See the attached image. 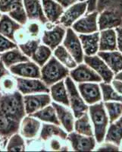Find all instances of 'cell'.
Segmentation results:
<instances>
[{
  "mask_svg": "<svg viewBox=\"0 0 122 152\" xmlns=\"http://www.w3.org/2000/svg\"><path fill=\"white\" fill-rule=\"evenodd\" d=\"M0 110L15 120L21 122L26 116L23 94L18 91L2 94L0 97Z\"/></svg>",
  "mask_w": 122,
  "mask_h": 152,
  "instance_id": "1",
  "label": "cell"
},
{
  "mask_svg": "<svg viewBox=\"0 0 122 152\" xmlns=\"http://www.w3.org/2000/svg\"><path fill=\"white\" fill-rule=\"evenodd\" d=\"M88 114L93 126V134L96 141L101 144L104 141L108 124V118L103 103L100 101L89 105Z\"/></svg>",
  "mask_w": 122,
  "mask_h": 152,
  "instance_id": "2",
  "label": "cell"
},
{
  "mask_svg": "<svg viewBox=\"0 0 122 152\" xmlns=\"http://www.w3.org/2000/svg\"><path fill=\"white\" fill-rule=\"evenodd\" d=\"M69 72L70 70L52 55L40 68V79L49 88L53 84L65 79L69 75Z\"/></svg>",
  "mask_w": 122,
  "mask_h": 152,
  "instance_id": "3",
  "label": "cell"
},
{
  "mask_svg": "<svg viewBox=\"0 0 122 152\" xmlns=\"http://www.w3.org/2000/svg\"><path fill=\"white\" fill-rule=\"evenodd\" d=\"M67 28L59 23L52 24L47 22L44 24L40 40L44 45L49 47L53 51L62 43Z\"/></svg>",
  "mask_w": 122,
  "mask_h": 152,
  "instance_id": "4",
  "label": "cell"
},
{
  "mask_svg": "<svg viewBox=\"0 0 122 152\" xmlns=\"http://www.w3.org/2000/svg\"><path fill=\"white\" fill-rule=\"evenodd\" d=\"M64 81L67 88L69 107L72 110L75 118L80 117L83 114L87 112L89 106L86 104L83 97H81L77 84L70 78V76L68 75L66 77Z\"/></svg>",
  "mask_w": 122,
  "mask_h": 152,
  "instance_id": "5",
  "label": "cell"
},
{
  "mask_svg": "<svg viewBox=\"0 0 122 152\" xmlns=\"http://www.w3.org/2000/svg\"><path fill=\"white\" fill-rule=\"evenodd\" d=\"M0 12L24 25L28 21L22 0H0Z\"/></svg>",
  "mask_w": 122,
  "mask_h": 152,
  "instance_id": "6",
  "label": "cell"
},
{
  "mask_svg": "<svg viewBox=\"0 0 122 152\" xmlns=\"http://www.w3.org/2000/svg\"><path fill=\"white\" fill-rule=\"evenodd\" d=\"M62 44L70 53L78 64L84 62V53L79 36L71 28H68L66 30L65 36Z\"/></svg>",
  "mask_w": 122,
  "mask_h": 152,
  "instance_id": "7",
  "label": "cell"
},
{
  "mask_svg": "<svg viewBox=\"0 0 122 152\" xmlns=\"http://www.w3.org/2000/svg\"><path fill=\"white\" fill-rule=\"evenodd\" d=\"M87 10V2L86 1L78 2L64 10L63 14L59 19V23L65 28H71L74 22L78 21L80 18L84 15Z\"/></svg>",
  "mask_w": 122,
  "mask_h": 152,
  "instance_id": "8",
  "label": "cell"
},
{
  "mask_svg": "<svg viewBox=\"0 0 122 152\" xmlns=\"http://www.w3.org/2000/svg\"><path fill=\"white\" fill-rule=\"evenodd\" d=\"M69 76L76 84L102 81L101 77L85 62L78 64L75 68L70 69Z\"/></svg>",
  "mask_w": 122,
  "mask_h": 152,
  "instance_id": "9",
  "label": "cell"
},
{
  "mask_svg": "<svg viewBox=\"0 0 122 152\" xmlns=\"http://www.w3.org/2000/svg\"><path fill=\"white\" fill-rule=\"evenodd\" d=\"M17 90L23 95L37 93H49V88L40 78H25L16 77Z\"/></svg>",
  "mask_w": 122,
  "mask_h": 152,
  "instance_id": "10",
  "label": "cell"
},
{
  "mask_svg": "<svg viewBox=\"0 0 122 152\" xmlns=\"http://www.w3.org/2000/svg\"><path fill=\"white\" fill-rule=\"evenodd\" d=\"M23 97L27 115H32L52 103V99L49 93L32 94L23 95Z\"/></svg>",
  "mask_w": 122,
  "mask_h": 152,
  "instance_id": "11",
  "label": "cell"
},
{
  "mask_svg": "<svg viewBox=\"0 0 122 152\" xmlns=\"http://www.w3.org/2000/svg\"><path fill=\"white\" fill-rule=\"evenodd\" d=\"M98 15L99 13L96 11L86 13L85 15H83L73 24L71 28L78 34H86L97 32L99 31L97 23Z\"/></svg>",
  "mask_w": 122,
  "mask_h": 152,
  "instance_id": "12",
  "label": "cell"
},
{
  "mask_svg": "<svg viewBox=\"0 0 122 152\" xmlns=\"http://www.w3.org/2000/svg\"><path fill=\"white\" fill-rule=\"evenodd\" d=\"M67 141L71 150L76 151H91L96 148V141L94 136L81 135L74 131L68 133Z\"/></svg>",
  "mask_w": 122,
  "mask_h": 152,
  "instance_id": "13",
  "label": "cell"
},
{
  "mask_svg": "<svg viewBox=\"0 0 122 152\" xmlns=\"http://www.w3.org/2000/svg\"><path fill=\"white\" fill-rule=\"evenodd\" d=\"M42 122L32 115H26L20 122L18 132L26 140L37 138L40 135Z\"/></svg>",
  "mask_w": 122,
  "mask_h": 152,
  "instance_id": "14",
  "label": "cell"
},
{
  "mask_svg": "<svg viewBox=\"0 0 122 152\" xmlns=\"http://www.w3.org/2000/svg\"><path fill=\"white\" fill-rule=\"evenodd\" d=\"M84 62L92 68L101 77L105 83H109L112 81L114 77V72L98 55H84Z\"/></svg>",
  "mask_w": 122,
  "mask_h": 152,
  "instance_id": "15",
  "label": "cell"
},
{
  "mask_svg": "<svg viewBox=\"0 0 122 152\" xmlns=\"http://www.w3.org/2000/svg\"><path fill=\"white\" fill-rule=\"evenodd\" d=\"M11 74L25 78H40V67L32 60L25 61L9 68Z\"/></svg>",
  "mask_w": 122,
  "mask_h": 152,
  "instance_id": "16",
  "label": "cell"
},
{
  "mask_svg": "<svg viewBox=\"0 0 122 152\" xmlns=\"http://www.w3.org/2000/svg\"><path fill=\"white\" fill-rule=\"evenodd\" d=\"M78 91L87 105L96 104L102 100V93L97 82H84L77 84Z\"/></svg>",
  "mask_w": 122,
  "mask_h": 152,
  "instance_id": "17",
  "label": "cell"
},
{
  "mask_svg": "<svg viewBox=\"0 0 122 152\" xmlns=\"http://www.w3.org/2000/svg\"><path fill=\"white\" fill-rule=\"evenodd\" d=\"M20 122L9 117L0 110V142L5 149V145L9 137L17 132Z\"/></svg>",
  "mask_w": 122,
  "mask_h": 152,
  "instance_id": "18",
  "label": "cell"
},
{
  "mask_svg": "<svg viewBox=\"0 0 122 152\" xmlns=\"http://www.w3.org/2000/svg\"><path fill=\"white\" fill-rule=\"evenodd\" d=\"M98 28L99 31L122 27V15L112 10H104L99 13Z\"/></svg>",
  "mask_w": 122,
  "mask_h": 152,
  "instance_id": "19",
  "label": "cell"
},
{
  "mask_svg": "<svg viewBox=\"0 0 122 152\" xmlns=\"http://www.w3.org/2000/svg\"><path fill=\"white\" fill-rule=\"evenodd\" d=\"M52 104L56 111L60 126L68 133L74 131V124L76 118L70 107L55 102H52Z\"/></svg>",
  "mask_w": 122,
  "mask_h": 152,
  "instance_id": "20",
  "label": "cell"
},
{
  "mask_svg": "<svg viewBox=\"0 0 122 152\" xmlns=\"http://www.w3.org/2000/svg\"><path fill=\"white\" fill-rule=\"evenodd\" d=\"M41 2L43 13L47 21L52 24L59 23L65 9L55 0H41Z\"/></svg>",
  "mask_w": 122,
  "mask_h": 152,
  "instance_id": "21",
  "label": "cell"
},
{
  "mask_svg": "<svg viewBox=\"0 0 122 152\" xmlns=\"http://www.w3.org/2000/svg\"><path fill=\"white\" fill-rule=\"evenodd\" d=\"M28 20H36L45 24L47 23L43 11L41 0H22Z\"/></svg>",
  "mask_w": 122,
  "mask_h": 152,
  "instance_id": "22",
  "label": "cell"
},
{
  "mask_svg": "<svg viewBox=\"0 0 122 152\" xmlns=\"http://www.w3.org/2000/svg\"><path fill=\"white\" fill-rule=\"evenodd\" d=\"M68 132L62 128L60 125L53 124V123H42L39 138L43 142H46L50 138H59L63 140H66Z\"/></svg>",
  "mask_w": 122,
  "mask_h": 152,
  "instance_id": "23",
  "label": "cell"
},
{
  "mask_svg": "<svg viewBox=\"0 0 122 152\" xmlns=\"http://www.w3.org/2000/svg\"><path fill=\"white\" fill-rule=\"evenodd\" d=\"M84 53L86 56L96 55L99 51V33L98 31L86 34H78Z\"/></svg>",
  "mask_w": 122,
  "mask_h": 152,
  "instance_id": "24",
  "label": "cell"
},
{
  "mask_svg": "<svg viewBox=\"0 0 122 152\" xmlns=\"http://www.w3.org/2000/svg\"><path fill=\"white\" fill-rule=\"evenodd\" d=\"M118 49L117 33L113 29L101 31L99 33V51H115Z\"/></svg>",
  "mask_w": 122,
  "mask_h": 152,
  "instance_id": "25",
  "label": "cell"
},
{
  "mask_svg": "<svg viewBox=\"0 0 122 152\" xmlns=\"http://www.w3.org/2000/svg\"><path fill=\"white\" fill-rule=\"evenodd\" d=\"M49 94L52 99V102L63 104V105L69 107L67 88H66V85L64 80L58 81L56 83L51 85L49 87Z\"/></svg>",
  "mask_w": 122,
  "mask_h": 152,
  "instance_id": "26",
  "label": "cell"
},
{
  "mask_svg": "<svg viewBox=\"0 0 122 152\" xmlns=\"http://www.w3.org/2000/svg\"><path fill=\"white\" fill-rule=\"evenodd\" d=\"M97 55L101 58L110 68L114 73L117 74L119 72L122 71V53L115 51H99L97 53Z\"/></svg>",
  "mask_w": 122,
  "mask_h": 152,
  "instance_id": "27",
  "label": "cell"
},
{
  "mask_svg": "<svg viewBox=\"0 0 122 152\" xmlns=\"http://www.w3.org/2000/svg\"><path fill=\"white\" fill-rule=\"evenodd\" d=\"M30 59L24 55L17 47L0 53V60L3 62L8 69L14 65Z\"/></svg>",
  "mask_w": 122,
  "mask_h": 152,
  "instance_id": "28",
  "label": "cell"
},
{
  "mask_svg": "<svg viewBox=\"0 0 122 152\" xmlns=\"http://www.w3.org/2000/svg\"><path fill=\"white\" fill-rule=\"evenodd\" d=\"M7 14H2L0 18V34L14 41L15 34L22 27ZM15 42V41H14Z\"/></svg>",
  "mask_w": 122,
  "mask_h": 152,
  "instance_id": "29",
  "label": "cell"
},
{
  "mask_svg": "<svg viewBox=\"0 0 122 152\" xmlns=\"http://www.w3.org/2000/svg\"><path fill=\"white\" fill-rule=\"evenodd\" d=\"M74 131L81 135L94 136L93 126L88 114V111L80 117L76 118L74 124Z\"/></svg>",
  "mask_w": 122,
  "mask_h": 152,
  "instance_id": "30",
  "label": "cell"
},
{
  "mask_svg": "<svg viewBox=\"0 0 122 152\" xmlns=\"http://www.w3.org/2000/svg\"><path fill=\"white\" fill-rule=\"evenodd\" d=\"M32 116L37 118L42 123H53V124L60 125L58 117H57L56 111H55V108L52 106V103L42 108L40 110L36 111V113L32 114Z\"/></svg>",
  "mask_w": 122,
  "mask_h": 152,
  "instance_id": "31",
  "label": "cell"
},
{
  "mask_svg": "<svg viewBox=\"0 0 122 152\" xmlns=\"http://www.w3.org/2000/svg\"><path fill=\"white\" fill-rule=\"evenodd\" d=\"M52 53H53V56H55L62 65L68 68L69 70L75 68L78 65L72 56L70 55V53L63 47L62 44L57 47L52 51Z\"/></svg>",
  "mask_w": 122,
  "mask_h": 152,
  "instance_id": "32",
  "label": "cell"
},
{
  "mask_svg": "<svg viewBox=\"0 0 122 152\" xmlns=\"http://www.w3.org/2000/svg\"><path fill=\"white\" fill-rule=\"evenodd\" d=\"M52 55H53L52 50L49 47L41 43L38 46L33 55L31 56L30 60L34 62L36 64H37L41 68L43 65L48 62L49 59L52 56Z\"/></svg>",
  "mask_w": 122,
  "mask_h": 152,
  "instance_id": "33",
  "label": "cell"
},
{
  "mask_svg": "<svg viewBox=\"0 0 122 152\" xmlns=\"http://www.w3.org/2000/svg\"><path fill=\"white\" fill-rule=\"evenodd\" d=\"M5 151H26V139L18 132L15 133L8 139Z\"/></svg>",
  "mask_w": 122,
  "mask_h": 152,
  "instance_id": "34",
  "label": "cell"
},
{
  "mask_svg": "<svg viewBox=\"0 0 122 152\" xmlns=\"http://www.w3.org/2000/svg\"><path fill=\"white\" fill-rule=\"evenodd\" d=\"M104 140L105 142H111L119 146L122 140V125L116 121L115 123H112Z\"/></svg>",
  "mask_w": 122,
  "mask_h": 152,
  "instance_id": "35",
  "label": "cell"
},
{
  "mask_svg": "<svg viewBox=\"0 0 122 152\" xmlns=\"http://www.w3.org/2000/svg\"><path fill=\"white\" fill-rule=\"evenodd\" d=\"M44 24L36 20H28L23 25L29 39H40L43 31Z\"/></svg>",
  "mask_w": 122,
  "mask_h": 152,
  "instance_id": "36",
  "label": "cell"
},
{
  "mask_svg": "<svg viewBox=\"0 0 122 152\" xmlns=\"http://www.w3.org/2000/svg\"><path fill=\"white\" fill-rule=\"evenodd\" d=\"M104 10H112L122 15V0H97L96 11L98 13Z\"/></svg>",
  "mask_w": 122,
  "mask_h": 152,
  "instance_id": "37",
  "label": "cell"
},
{
  "mask_svg": "<svg viewBox=\"0 0 122 152\" xmlns=\"http://www.w3.org/2000/svg\"><path fill=\"white\" fill-rule=\"evenodd\" d=\"M100 89L102 93V97H103L104 102L106 101H119L122 102V96L119 95L118 92L114 90V88L109 85V83H105V82H101L99 84Z\"/></svg>",
  "mask_w": 122,
  "mask_h": 152,
  "instance_id": "38",
  "label": "cell"
},
{
  "mask_svg": "<svg viewBox=\"0 0 122 152\" xmlns=\"http://www.w3.org/2000/svg\"><path fill=\"white\" fill-rule=\"evenodd\" d=\"M46 151H70L71 149L70 144L66 140L59 138H52L46 142Z\"/></svg>",
  "mask_w": 122,
  "mask_h": 152,
  "instance_id": "39",
  "label": "cell"
},
{
  "mask_svg": "<svg viewBox=\"0 0 122 152\" xmlns=\"http://www.w3.org/2000/svg\"><path fill=\"white\" fill-rule=\"evenodd\" d=\"M15 91H17V80L15 76L12 74L4 76L0 81V91L2 94H8Z\"/></svg>",
  "mask_w": 122,
  "mask_h": 152,
  "instance_id": "40",
  "label": "cell"
},
{
  "mask_svg": "<svg viewBox=\"0 0 122 152\" xmlns=\"http://www.w3.org/2000/svg\"><path fill=\"white\" fill-rule=\"evenodd\" d=\"M104 106L108 111L111 123L116 121L122 115V102L106 101L104 103Z\"/></svg>",
  "mask_w": 122,
  "mask_h": 152,
  "instance_id": "41",
  "label": "cell"
},
{
  "mask_svg": "<svg viewBox=\"0 0 122 152\" xmlns=\"http://www.w3.org/2000/svg\"><path fill=\"white\" fill-rule=\"evenodd\" d=\"M40 43H41L40 39H29L24 43L18 44L17 47L24 55L30 59L31 56L33 55L34 51Z\"/></svg>",
  "mask_w": 122,
  "mask_h": 152,
  "instance_id": "42",
  "label": "cell"
},
{
  "mask_svg": "<svg viewBox=\"0 0 122 152\" xmlns=\"http://www.w3.org/2000/svg\"><path fill=\"white\" fill-rule=\"evenodd\" d=\"M44 151L46 150V142L39 137L26 140V151Z\"/></svg>",
  "mask_w": 122,
  "mask_h": 152,
  "instance_id": "43",
  "label": "cell"
},
{
  "mask_svg": "<svg viewBox=\"0 0 122 152\" xmlns=\"http://www.w3.org/2000/svg\"><path fill=\"white\" fill-rule=\"evenodd\" d=\"M17 47V45L14 41L0 34V53Z\"/></svg>",
  "mask_w": 122,
  "mask_h": 152,
  "instance_id": "44",
  "label": "cell"
},
{
  "mask_svg": "<svg viewBox=\"0 0 122 152\" xmlns=\"http://www.w3.org/2000/svg\"><path fill=\"white\" fill-rule=\"evenodd\" d=\"M118 146L115 144L109 143V142H105L97 149V151H118Z\"/></svg>",
  "mask_w": 122,
  "mask_h": 152,
  "instance_id": "45",
  "label": "cell"
},
{
  "mask_svg": "<svg viewBox=\"0 0 122 152\" xmlns=\"http://www.w3.org/2000/svg\"><path fill=\"white\" fill-rule=\"evenodd\" d=\"M57 2H59L64 9H65L68 7H69L70 5H73V4L76 3L78 2H83V1H86V0H55Z\"/></svg>",
  "mask_w": 122,
  "mask_h": 152,
  "instance_id": "46",
  "label": "cell"
},
{
  "mask_svg": "<svg viewBox=\"0 0 122 152\" xmlns=\"http://www.w3.org/2000/svg\"><path fill=\"white\" fill-rule=\"evenodd\" d=\"M116 33H117V43L119 50L122 53V27L116 28Z\"/></svg>",
  "mask_w": 122,
  "mask_h": 152,
  "instance_id": "47",
  "label": "cell"
},
{
  "mask_svg": "<svg viewBox=\"0 0 122 152\" xmlns=\"http://www.w3.org/2000/svg\"><path fill=\"white\" fill-rule=\"evenodd\" d=\"M11 74L9 69L4 65L3 62L0 60V81L3 78L4 76Z\"/></svg>",
  "mask_w": 122,
  "mask_h": 152,
  "instance_id": "48",
  "label": "cell"
},
{
  "mask_svg": "<svg viewBox=\"0 0 122 152\" xmlns=\"http://www.w3.org/2000/svg\"><path fill=\"white\" fill-rule=\"evenodd\" d=\"M96 2H97V0H86V2H87L86 13H90V12L96 11Z\"/></svg>",
  "mask_w": 122,
  "mask_h": 152,
  "instance_id": "49",
  "label": "cell"
},
{
  "mask_svg": "<svg viewBox=\"0 0 122 152\" xmlns=\"http://www.w3.org/2000/svg\"><path fill=\"white\" fill-rule=\"evenodd\" d=\"M112 85L115 88V90L117 91L118 93L122 94V81L115 79L112 81Z\"/></svg>",
  "mask_w": 122,
  "mask_h": 152,
  "instance_id": "50",
  "label": "cell"
},
{
  "mask_svg": "<svg viewBox=\"0 0 122 152\" xmlns=\"http://www.w3.org/2000/svg\"><path fill=\"white\" fill-rule=\"evenodd\" d=\"M115 78L116 80H119V81H122V71L118 72L117 75H116V76L115 77Z\"/></svg>",
  "mask_w": 122,
  "mask_h": 152,
  "instance_id": "51",
  "label": "cell"
},
{
  "mask_svg": "<svg viewBox=\"0 0 122 152\" xmlns=\"http://www.w3.org/2000/svg\"><path fill=\"white\" fill-rule=\"evenodd\" d=\"M116 122H118V123H120L121 125H122V116H120V119H119L118 120V121H117V120H116Z\"/></svg>",
  "mask_w": 122,
  "mask_h": 152,
  "instance_id": "52",
  "label": "cell"
},
{
  "mask_svg": "<svg viewBox=\"0 0 122 152\" xmlns=\"http://www.w3.org/2000/svg\"><path fill=\"white\" fill-rule=\"evenodd\" d=\"M2 150H5V148H4V147L2 146V143H1V142H0V151H2Z\"/></svg>",
  "mask_w": 122,
  "mask_h": 152,
  "instance_id": "53",
  "label": "cell"
},
{
  "mask_svg": "<svg viewBox=\"0 0 122 152\" xmlns=\"http://www.w3.org/2000/svg\"><path fill=\"white\" fill-rule=\"evenodd\" d=\"M2 13L1 12H0V18H1V17H2Z\"/></svg>",
  "mask_w": 122,
  "mask_h": 152,
  "instance_id": "54",
  "label": "cell"
},
{
  "mask_svg": "<svg viewBox=\"0 0 122 152\" xmlns=\"http://www.w3.org/2000/svg\"><path fill=\"white\" fill-rule=\"evenodd\" d=\"M1 96H2V92L0 91V97H1Z\"/></svg>",
  "mask_w": 122,
  "mask_h": 152,
  "instance_id": "55",
  "label": "cell"
}]
</instances>
